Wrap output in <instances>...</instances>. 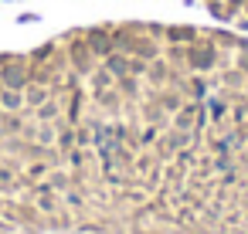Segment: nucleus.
<instances>
[{
    "instance_id": "6",
    "label": "nucleus",
    "mask_w": 248,
    "mask_h": 234,
    "mask_svg": "<svg viewBox=\"0 0 248 234\" xmlns=\"http://www.w3.org/2000/svg\"><path fill=\"white\" fill-rule=\"evenodd\" d=\"M89 44H92V48H95L99 55H112V38H106L102 31H95V34L89 38Z\"/></svg>"
},
{
    "instance_id": "8",
    "label": "nucleus",
    "mask_w": 248,
    "mask_h": 234,
    "mask_svg": "<svg viewBox=\"0 0 248 234\" xmlns=\"http://www.w3.org/2000/svg\"><path fill=\"white\" fill-rule=\"evenodd\" d=\"M24 99H28V105H45V102H48V92H45V88H31Z\"/></svg>"
},
{
    "instance_id": "13",
    "label": "nucleus",
    "mask_w": 248,
    "mask_h": 234,
    "mask_svg": "<svg viewBox=\"0 0 248 234\" xmlns=\"http://www.w3.org/2000/svg\"><path fill=\"white\" fill-rule=\"evenodd\" d=\"M211 112H214V119H221V116H224V105H221V102H211Z\"/></svg>"
},
{
    "instance_id": "11",
    "label": "nucleus",
    "mask_w": 248,
    "mask_h": 234,
    "mask_svg": "<svg viewBox=\"0 0 248 234\" xmlns=\"http://www.w3.org/2000/svg\"><path fill=\"white\" fill-rule=\"evenodd\" d=\"M184 143H187L184 132H173V136H170V149H177V146H184Z\"/></svg>"
},
{
    "instance_id": "3",
    "label": "nucleus",
    "mask_w": 248,
    "mask_h": 234,
    "mask_svg": "<svg viewBox=\"0 0 248 234\" xmlns=\"http://www.w3.org/2000/svg\"><path fill=\"white\" fill-rule=\"evenodd\" d=\"M187 61H190V68H211L214 65V51L211 48H190Z\"/></svg>"
},
{
    "instance_id": "10",
    "label": "nucleus",
    "mask_w": 248,
    "mask_h": 234,
    "mask_svg": "<svg viewBox=\"0 0 248 234\" xmlns=\"http://www.w3.org/2000/svg\"><path fill=\"white\" fill-rule=\"evenodd\" d=\"M190 119H194V109H184V112L177 116V126H180V129H187V126H190Z\"/></svg>"
},
{
    "instance_id": "9",
    "label": "nucleus",
    "mask_w": 248,
    "mask_h": 234,
    "mask_svg": "<svg viewBox=\"0 0 248 234\" xmlns=\"http://www.w3.org/2000/svg\"><path fill=\"white\" fill-rule=\"evenodd\" d=\"M38 109H41V112H38V119H41V122H48V119H55V116H58V105H55V102H45V105H38Z\"/></svg>"
},
{
    "instance_id": "5",
    "label": "nucleus",
    "mask_w": 248,
    "mask_h": 234,
    "mask_svg": "<svg viewBox=\"0 0 248 234\" xmlns=\"http://www.w3.org/2000/svg\"><path fill=\"white\" fill-rule=\"evenodd\" d=\"M21 102H24V95L17 88H4V92H0V105H4V109H21Z\"/></svg>"
},
{
    "instance_id": "14",
    "label": "nucleus",
    "mask_w": 248,
    "mask_h": 234,
    "mask_svg": "<svg viewBox=\"0 0 248 234\" xmlns=\"http://www.w3.org/2000/svg\"><path fill=\"white\" fill-rule=\"evenodd\" d=\"M241 116H248V102H245V105H241Z\"/></svg>"
},
{
    "instance_id": "4",
    "label": "nucleus",
    "mask_w": 248,
    "mask_h": 234,
    "mask_svg": "<svg viewBox=\"0 0 248 234\" xmlns=\"http://www.w3.org/2000/svg\"><path fill=\"white\" fill-rule=\"evenodd\" d=\"M106 72H109V75H116V78H126L129 61H126L123 55H109V58H106Z\"/></svg>"
},
{
    "instance_id": "15",
    "label": "nucleus",
    "mask_w": 248,
    "mask_h": 234,
    "mask_svg": "<svg viewBox=\"0 0 248 234\" xmlns=\"http://www.w3.org/2000/svg\"><path fill=\"white\" fill-rule=\"evenodd\" d=\"M0 92H4V78H0Z\"/></svg>"
},
{
    "instance_id": "2",
    "label": "nucleus",
    "mask_w": 248,
    "mask_h": 234,
    "mask_svg": "<svg viewBox=\"0 0 248 234\" xmlns=\"http://www.w3.org/2000/svg\"><path fill=\"white\" fill-rule=\"evenodd\" d=\"M72 61H75V68L82 75H89L92 72V51H89V44H72Z\"/></svg>"
},
{
    "instance_id": "1",
    "label": "nucleus",
    "mask_w": 248,
    "mask_h": 234,
    "mask_svg": "<svg viewBox=\"0 0 248 234\" xmlns=\"http://www.w3.org/2000/svg\"><path fill=\"white\" fill-rule=\"evenodd\" d=\"M0 78H4V88H17V92L28 85V72H24V65H17V61H14V65L7 61L4 72H0Z\"/></svg>"
},
{
    "instance_id": "12",
    "label": "nucleus",
    "mask_w": 248,
    "mask_h": 234,
    "mask_svg": "<svg viewBox=\"0 0 248 234\" xmlns=\"http://www.w3.org/2000/svg\"><path fill=\"white\" fill-rule=\"evenodd\" d=\"M129 72H136V75H143V72H146V61H129Z\"/></svg>"
},
{
    "instance_id": "7",
    "label": "nucleus",
    "mask_w": 248,
    "mask_h": 234,
    "mask_svg": "<svg viewBox=\"0 0 248 234\" xmlns=\"http://www.w3.org/2000/svg\"><path fill=\"white\" fill-rule=\"evenodd\" d=\"M167 38H170V41H194V38H197V31H194V28H170V31H167Z\"/></svg>"
}]
</instances>
